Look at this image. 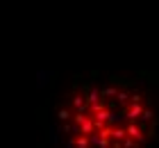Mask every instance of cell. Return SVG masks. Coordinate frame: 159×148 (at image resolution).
I'll use <instances>...</instances> for the list:
<instances>
[{"mask_svg":"<svg viewBox=\"0 0 159 148\" xmlns=\"http://www.w3.org/2000/svg\"><path fill=\"white\" fill-rule=\"evenodd\" d=\"M59 148H150L157 135V105L132 78L91 75L55 107Z\"/></svg>","mask_w":159,"mask_h":148,"instance_id":"obj_1","label":"cell"}]
</instances>
